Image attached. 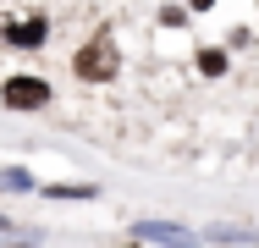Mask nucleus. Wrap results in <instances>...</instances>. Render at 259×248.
<instances>
[{
	"instance_id": "f257e3e1",
	"label": "nucleus",
	"mask_w": 259,
	"mask_h": 248,
	"mask_svg": "<svg viewBox=\"0 0 259 248\" xmlns=\"http://www.w3.org/2000/svg\"><path fill=\"white\" fill-rule=\"evenodd\" d=\"M72 66H77V77H83V83H110V77H116V66H121V55H116V39H89V45L77 50V61H72Z\"/></svg>"
},
{
	"instance_id": "f03ea898",
	"label": "nucleus",
	"mask_w": 259,
	"mask_h": 248,
	"mask_svg": "<svg viewBox=\"0 0 259 248\" xmlns=\"http://www.w3.org/2000/svg\"><path fill=\"white\" fill-rule=\"evenodd\" d=\"M0 99H6L11 110H39V105H50V83H45V77H6Z\"/></svg>"
},
{
	"instance_id": "7ed1b4c3",
	"label": "nucleus",
	"mask_w": 259,
	"mask_h": 248,
	"mask_svg": "<svg viewBox=\"0 0 259 248\" xmlns=\"http://www.w3.org/2000/svg\"><path fill=\"white\" fill-rule=\"evenodd\" d=\"M50 39V22L45 17H22V22H6V45H17V50H39Z\"/></svg>"
},
{
	"instance_id": "20e7f679",
	"label": "nucleus",
	"mask_w": 259,
	"mask_h": 248,
	"mask_svg": "<svg viewBox=\"0 0 259 248\" xmlns=\"http://www.w3.org/2000/svg\"><path fill=\"white\" fill-rule=\"evenodd\" d=\"M0 188H33L28 171H0Z\"/></svg>"
},
{
	"instance_id": "39448f33",
	"label": "nucleus",
	"mask_w": 259,
	"mask_h": 248,
	"mask_svg": "<svg viewBox=\"0 0 259 248\" xmlns=\"http://www.w3.org/2000/svg\"><path fill=\"white\" fill-rule=\"evenodd\" d=\"M199 66H204L209 77H215V72H226V61H221V50H204V55H199Z\"/></svg>"
},
{
	"instance_id": "423d86ee",
	"label": "nucleus",
	"mask_w": 259,
	"mask_h": 248,
	"mask_svg": "<svg viewBox=\"0 0 259 248\" xmlns=\"http://www.w3.org/2000/svg\"><path fill=\"white\" fill-rule=\"evenodd\" d=\"M138 237H182L177 226H138Z\"/></svg>"
},
{
	"instance_id": "0eeeda50",
	"label": "nucleus",
	"mask_w": 259,
	"mask_h": 248,
	"mask_svg": "<svg viewBox=\"0 0 259 248\" xmlns=\"http://www.w3.org/2000/svg\"><path fill=\"white\" fill-rule=\"evenodd\" d=\"M0 232H6V221H0Z\"/></svg>"
}]
</instances>
